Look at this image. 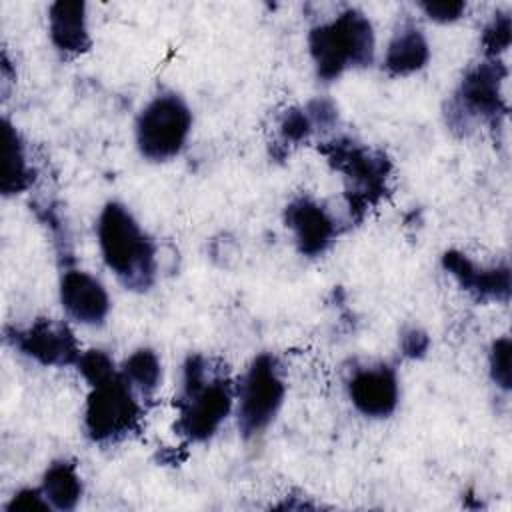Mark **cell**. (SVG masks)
Instances as JSON below:
<instances>
[{
    "label": "cell",
    "instance_id": "6da1fadb",
    "mask_svg": "<svg viewBox=\"0 0 512 512\" xmlns=\"http://www.w3.org/2000/svg\"><path fill=\"white\" fill-rule=\"evenodd\" d=\"M202 354H190L182 366V388L174 400L178 410L174 430L188 442H208L234 410L230 378L212 368Z\"/></svg>",
    "mask_w": 512,
    "mask_h": 512
},
{
    "label": "cell",
    "instance_id": "7a4b0ae2",
    "mask_svg": "<svg viewBox=\"0 0 512 512\" xmlns=\"http://www.w3.org/2000/svg\"><path fill=\"white\" fill-rule=\"evenodd\" d=\"M96 236L104 264L132 292H146L156 280V244L134 214L110 200L98 214Z\"/></svg>",
    "mask_w": 512,
    "mask_h": 512
},
{
    "label": "cell",
    "instance_id": "3957f363",
    "mask_svg": "<svg viewBox=\"0 0 512 512\" xmlns=\"http://www.w3.org/2000/svg\"><path fill=\"white\" fill-rule=\"evenodd\" d=\"M308 52L320 82H334L346 70L374 62L376 36L370 18L358 8H344L332 20L308 32Z\"/></svg>",
    "mask_w": 512,
    "mask_h": 512
},
{
    "label": "cell",
    "instance_id": "277c9868",
    "mask_svg": "<svg viewBox=\"0 0 512 512\" xmlns=\"http://www.w3.org/2000/svg\"><path fill=\"white\" fill-rule=\"evenodd\" d=\"M320 152L344 178L350 216L354 220H362L364 214L386 194L392 170L390 160L384 152L372 150L344 136L324 142Z\"/></svg>",
    "mask_w": 512,
    "mask_h": 512
},
{
    "label": "cell",
    "instance_id": "5b68a950",
    "mask_svg": "<svg viewBox=\"0 0 512 512\" xmlns=\"http://www.w3.org/2000/svg\"><path fill=\"white\" fill-rule=\"evenodd\" d=\"M506 68L498 58H486L466 70L446 106V126L466 136L476 124L496 122L506 114L502 82Z\"/></svg>",
    "mask_w": 512,
    "mask_h": 512
},
{
    "label": "cell",
    "instance_id": "8992f818",
    "mask_svg": "<svg viewBox=\"0 0 512 512\" xmlns=\"http://www.w3.org/2000/svg\"><path fill=\"white\" fill-rule=\"evenodd\" d=\"M284 396L286 384L278 358L270 352L254 356L234 388L236 424L240 434L246 440L260 436L278 416Z\"/></svg>",
    "mask_w": 512,
    "mask_h": 512
},
{
    "label": "cell",
    "instance_id": "52a82bcc",
    "mask_svg": "<svg viewBox=\"0 0 512 512\" xmlns=\"http://www.w3.org/2000/svg\"><path fill=\"white\" fill-rule=\"evenodd\" d=\"M192 132V110L176 92H160L140 110L134 124L136 148L150 162H168L184 150Z\"/></svg>",
    "mask_w": 512,
    "mask_h": 512
},
{
    "label": "cell",
    "instance_id": "ba28073f",
    "mask_svg": "<svg viewBox=\"0 0 512 512\" xmlns=\"http://www.w3.org/2000/svg\"><path fill=\"white\" fill-rule=\"evenodd\" d=\"M142 406L120 374L90 386L84 404V432L94 444H116L140 428Z\"/></svg>",
    "mask_w": 512,
    "mask_h": 512
},
{
    "label": "cell",
    "instance_id": "9c48e42d",
    "mask_svg": "<svg viewBox=\"0 0 512 512\" xmlns=\"http://www.w3.org/2000/svg\"><path fill=\"white\" fill-rule=\"evenodd\" d=\"M6 340L40 366H76L82 350L68 324L36 318L26 328H8Z\"/></svg>",
    "mask_w": 512,
    "mask_h": 512
},
{
    "label": "cell",
    "instance_id": "30bf717a",
    "mask_svg": "<svg viewBox=\"0 0 512 512\" xmlns=\"http://www.w3.org/2000/svg\"><path fill=\"white\" fill-rule=\"evenodd\" d=\"M346 392L356 408L366 418L382 420L396 412L400 402L398 374L388 364H372L356 368L348 382Z\"/></svg>",
    "mask_w": 512,
    "mask_h": 512
},
{
    "label": "cell",
    "instance_id": "8fae6325",
    "mask_svg": "<svg viewBox=\"0 0 512 512\" xmlns=\"http://www.w3.org/2000/svg\"><path fill=\"white\" fill-rule=\"evenodd\" d=\"M284 224L292 232L298 252L306 258L322 256L338 236L336 218L310 196H296L286 204Z\"/></svg>",
    "mask_w": 512,
    "mask_h": 512
},
{
    "label": "cell",
    "instance_id": "7c38bea8",
    "mask_svg": "<svg viewBox=\"0 0 512 512\" xmlns=\"http://www.w3.org/2000/svg\"><path fill=\"white\" fill-rule=\"evenodd\" d=\"M58 296L66 316L82 326H100L110 314L112 304L108 290L86 270H64L58 284Z\"/></svg>",
    "mask_w": 512,
    "mask_h": 512
},
{
    "label": "cell",
    "instance_id": "4fadbf2b",
    "mask_svg": "<svg viewBox=\"0 0 512 512\" xmlns=\"http://www.w3.org/2000/svg\"><path fill=\"white\" fill-rule=\"evenodd\" d=\"M442 268L460 284L462 290L480 302H508L510 300V268L508 264L484 268L472 262L458 250L442 254Z\"/></svg>",
    "mask_w": 512,
    "mask_h": 512
},
{
    "label": "cell",
    "instance_id": "5bb4252c",
    "mask_svg": "<svg viewBox=\"0 0 512 512\" xmlns=\"http://www.w3.org/2000/svg\"><path fill=\"white\" fill-rule=\"evenodd\" d=\"M48 34L52 46L64 56H80L92 46L86 4L80 0H56L48 8Z\"/></svg>",
    "mask_w": 512,
    "mask_h": 512
},
{
    "label": "cell",
    "instance_id": "9a60e30c",
    "mask_svg": "<svg viewBox=\"0 0 512 512\" xmlns=\"http://www.w3.org/2000/svg\"><path fill=\"white\" fill-rule=\"evenodd\" d=\"M430 62V44L422 32V28L410 20L402 22L384 54V70L390 76H410L418 70H422Z\"/></svg>",
    "mask_w": 512,
    "mask_h": 512
},
{
    "label": "cell",
    "instance_id": "2e32d148",
    "mask_svg": "<svg viewBox=\"0 0 512 512\" xmlns=\"http://www.w3.org/2000/svg\"><path fill=\"white\" fill-rule=\"evenodd\" d=\"M2 174L0 192L4 196H16L26 192L34 182V170L28 162L26 142L20 130L8 120H2Z\"/></svg>",
    "mask_w": 512,
    "mask_h": 512
},
{
    "label": "cell",
    "instance_id": "e0dca14e",
    "mask_svg": "<svg viewBox=\"0 0 512 512\" xmlns=\"http://www.w3.org/2000/svg\"><path fill=\"white\" fill-rule=\"evenodd\" d=\"M42 494L52 510H74L84 494V484L78 468L70 460H54L42 474Z\"/></svg>",
    "mask_w": 512,
    "mask_h": 512
},
{
    "label": "cell",
    "instance_id": "ac0fdd59",
    "mask_svg": "<svg viewBox=\"0 0 512 512\" xmlns=\"http://www.w3.org/2000/svg\"><path fill=\"white\" fill-rule=\"evenodd\" d=\"M120 374L132 386V390L142 396L150 398L160 388L162 382V362L152 348H136L120 366Z\"/></svg>",
    "mask_w": 512,
    "mask_h": 512
},
{
    "label": "cell",
    "instance_id": "d6986e66",
    "mask_svg": "<svg viewBox=\"0 0 512 512\" xmlns=\"http://www.w3.org/2000/svg\"><path fill=\"white\" fill-rule=\"evenodd\" d=\"M314 130L316 128L304 106L288 108L286 112H282L278 120V140L282 142L284 148L306 142Z\"/></svg>",
    "mask_w": 512,
    "mask_h": 512
},
{
    "label": "cell",
    "instance_id": "ffe728a7",
    "mask_svg": "<svg viewBox=\"0 0 512 512\" xmlns=\"http://www.w3.org/2000/svg\"><path fill=\"white\" fill-rule=\"evenodd\" d=\"M510 354H512V342L508 336H500L492 342L488 352V372L492 382L508 392L512 388V372H510Z\"/></svg>",
    "mask_w": 512,
    "mask_h": 512
},
{
    "label": "cell",
    "instance_id": "44dd1931",
    "mask_svg": "<svg viewBox=\"0 0 512 512\" xmlns=\"http://www.w3.org/2000/svg\"><path fill=\"white\" fill-rule=\"evenodd\" d=\"M76 370L82 374V378L94 386L110 376H114L118 372L114 360L102 352V350H88V352H82L78 362H76Z\"/></svg>",
    "mask_w": 512,
    "mask_h": 512
},
{
    "label": "cell",
    "instance_id": "7402d4cb",
    "mask_svg": "<svg viewBox=\"0 0 512 512\" xmlns=\"http://www.w3.org/2000/svg\"><path fill=\"white\" fill-rule=\"evenodd\" d=\"M510 46V16L508 12H498L486 24L482 32V48L486 58H498Z\"/></svg>",
    "mask_w": 512,
    "mask_h": 512
},
{
    "label": "cell",
    "instance_id": "603a6c76",
    "mask_svg": "<svg viewBox=\"0 0 512 512\" xmlns=\"http://www.w3.org/2000/svg\"><path fill=\"white\" fill-rule=\"evenodd\" d=\"M420 10L434 22L438 24H450L456 22L464 16L466 12V2L462 0H438V2H420Z\"/></svg>",
    "mask_w": 512,
    "mask_h": 512
},
{
    "label": "cell",
    "instance_id": "cb8c5ba5",
    "mask_svg": "<svg viewBox=\"0 0 512 512\" xmlns=\"http://www.w3.org/2000/svg\"><path fill=\"white\" fill-rule=\"evenodd\" d=\"M6 512H38V510H52L42 488H20L16 490L4 506Z\"/></svg>",
    "mask_w": 512,
    "mask_h": 512
},
{
    "label": "cell",
    "instance_id": "d4e9b609",
    "mask_svg": "<svg viewBox=\"0 0 512 512\" xmlns=\"http://www.w3.org/2000/svg\"><path fill=\"white\" fill-rule=\"evenodd\" d=\"M306 112L314 124L316 130H328L336 124V118H338V112H336V106L332 100L328 98H314L310 100L306 106Z\"/></svg>",
    "mask_w": 512,
    "mask_h": 512
},
{
    "label": "cell",
    "instance_id": "484cf974",
    "mask_svg": "<svg viewBox=\"0 0 512 512\" xmlns=\"http://www.w3.org/2000/svg\"><path fill=\"white\" fill-rule=\"evenodd\" d=\"M400 348H402V354L408 358H422L430 348V338L420 328H408L402 332Z\"/></svg>",
    "mask_w": 512,
    "mask_h": 512
}]
</instances>
